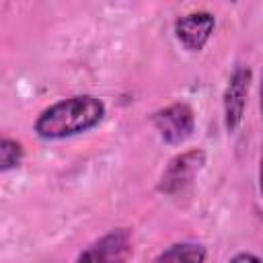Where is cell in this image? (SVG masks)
<instances>
[{
  "label": "cell",
  "mask_w": 263,
  "mask_h": 263,
  "mask_svg": "<svg viewBox=\"0 0 263 263\" xmlns=\"http://www.w3.org/2000/svg\"><path fill=\"white\" fill-rule=\"evenodd\" d=\"M152 123L158 132V136L166 144L175 146V144H183L193 134L195 115L187 103L179 101V103H173V105L156 111L152 115Z\"/></svg>",
  "instance_id": "cell-4"
},
{
  "label": "cell",
  "mask_w": 263,
  "mask_h": 263,
  "mask_svg": "<svg viewBox=\"0 0 263 263\" xmlns=\"http://www.w3.org/2000/svg\"><path fill=\"white\" fill-rule=\"evenodd\" d=\"M251 84V68L249 66H236L226 82L224 97H222V109H224V125L228 132H236L247 107V95Z\"/></svg>",
  "instance_id": "cell-5"
},
{
  "label": "cell",
  "mask_w": 263,
  "mask_h": 263,
  "mask_svg": "<svg viewBox=\"0 0 263 263\" xmlns=\"http://www.w3.org/2000/svg\"><path fill=\"white\" fill-rule=\"evenodd\" d=\"M105 103L95 95H74L55 101L35 119V134L43 140H64L84 134L105 117Z\"/></svg>",
  "instance_id": "cell-1"
},
{
  "label": "cell",
  "mask_w": 263,
  "mask_h": 263,
  "mask_svg": "<svg viewBox=\"0 0 263 263\" xmlns=\"http://www.w3.org/2000/svg\"><path fill=\"white\" fill-rule=\"evenodd\" d=\"M132 253V232L127 228H115L90 242L76 257V263H127Z\"/></svg>",
  "instance_id": "cell-2"
},
{
  "label": "cell",
  "mask_w": 263,
  "mask_h": 263,
  "mask_svg": "<svg viewBox=\"0 0 263 263\" xmlns=\"http://www.w3.org/2000/svg\"><path fill=\"white\" fill-rule=\"evenodd\" d=\"M259 107H261V117H263V74H261V84H259Z\"/></svg>",
  "instance_id": "cell-11"
},
{
  "label": "cell",
  "mask_w": 263,
  "mask_h": 263,
  "mask_svg": "<svg viewBox=\"0 0 263 263\" xmlns=\"http://www.w3.org/2000/svg\"><path fill=\"white\" fill-rule=\"evenodd\" d=\"M205 164V152L199 148L193 150H185L181 154H177L166 168L162 171L158 189L166 195H177L181 193L185 187H189L193 183V179L199 175V171Z\"/></svg>",
  "instance_id": "cell-3"
},
{
  "label": "cell",
  "mask_w": 263,
  "mask_h": 263,
  "mask_svg": "<svg viewBox=\"0 0 263 263\" xmlns=\"http://www.w3.org/2000/svg\"><path fill=\"white\" fill-rule=\"evenodd\" d=\"M23 146L12 138H2L0 142V171L6 173L10 168H16L23 160Z\"/></svg>",
  "instance_id": "cell-8"
},
{
  "label": "cell",
  "mask_w": 263,
  "mask_h": 263,
  "mask_svg": "<svg viewBox=\"0 0 263 263\" xmlns=\"http://www.w3.org/2000/svg\"><path fill=\"white\" fill-rule=\"evenodd\" d=\"M216 27L214 14L208 10H193L175 21V37L189 51H199L212 37Z\"/></svg>",
  "instance_id": "cell-6"
},
{
  "label": "cell",
  "mask_w": 263,
  "mask_h": 263,
  "mask_svg": "<svg viewBox=\"0 0 263 263\" xmlns=\"http://www.w3.org/2000/svg\"><path fill=\"white\" fill-rule=\"evenodd\" d=\"M205 247L199 242H175L168 249H164L154 263H205Z\"/></svg>",
  "instance_id": "cell-7"
},
{
  "label": "cell",
  "mask_w": 263,
  "mask_h": 263,
  "mask_svg": "<svg viewBox=\"0 0 263 263\" xmlns=\"http://www.w3.org/2000/svg\"><path fill=\"white\" fill-rule=\"evenodd\" d=\"M228 263H263V259L257 257V255H253V253H238Z\"/></svg>",
  "instance_id": "cell-9"
},
{
  "label": "cell",
  "mask_w": 263,
  "mask_h": 263,
  "mask_svg": "<svg viewBox=\"0 0 263 263\" xmlns=\"http://www.w3.org/2000/svg\"><path fill=\"white\" fill-rule=\"evenodd\" d=\"M259 189L263 195V150H261V160H259Z\"/></svg>",
  "instance_id": "cell-10"
}]
</instances>
